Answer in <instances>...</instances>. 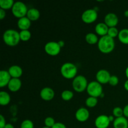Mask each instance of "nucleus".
I'll use <instances>...</instances> for the list:
<instances>
[{"instance_id": "1", "label": "nucleus", "mask_w": 128, "mask_h": 128, "mask_svg": "<svg viewBox=\"0 0 128 128\" xmlns=\"http://www.w3.org/2000/svg\"><path fill=\"white\" fill-rule=\"evenodd\" d=\"M98 47L99 50L102 53H110L113 51L115 48L114 40L108 35L102 36L99 39Z\"/></svg>"}, {"instance_id": "2", "label": "nucleus", "mask_w": 128, "mask_h": 128, "mask_svg": "<svg viewBox=\"0 0 128 128\" xmlns=\"http://www.w3.org/2000/svg\"><path fill=\"white\" fill-rule=\"evenodd\" d=\"M2 39L6 44L9 46H16L20 41V32L12 29L7 30L2 35Z\"/></svg>"}, {"instance_id": "3", "label": "nucleus", "mask_w": 128, "mask_h": 128, "mask_svg": "<svg viewBox=\"0 0 128 128\" xmlns=\"http://www.w3.org/2000/svg\"><path fill=\"white\" fill-rule=\"evenodd\" d=\"M61 73L66 79H74L77 76L78 68L72 62H65L61 66Z\"/></svg>"}, {"instance_id": "4", "label": "nucleus", "mask_w": 128, "mask_h": 128, "mask_svg": "<svg viewBox=\"0 0 128 128\" xmlns=\"http://www.w3.org/2000/svg\"><path fill=\"white\" fill-rule=\"evenodd\" d=\"M72 88L78 92H82L87 89V79L82 75H78L72 80Z\"/></svg>"}, {"instance_id": "5", "label": "nucleus", "mask_w": 128, "mask_h": 128, "mask_svg": "<svg viewBox=\"0 0 128 128\" xmlns=\"http://www.w3.org/2000/svg\"><path fill=\"white\" fill-rule=\"evenodd\" d=\"M86 91L90 96H92L97 98L98 97H101L102 94L103 93L102 85L97 81H91L88 83Z\"/></svg>"}, {"instance_id": "6", "label": "nucleus", "mask_w": 128, "mask_h": 128, "mask_svg": "<svg viewBox=\"0 0 128 128\" xmlns=\"http://www.w3.org/2000/svg\"><path fill=\"white\" fill-rule=\"evenodd\" d=\"M11 11L14 16L20 19L26 16L28 9L24 2L21 1H16L11 8Z\"/></svg>"}, {"instance_id": "7", "label": "nucleus", "mask_w": 128, "mask_h": 128, "mask_svg": "<svg viewBox=\"0 0 128 128\" xmlns=\"http://www.w3.org/2000/svg\"><path fill=\"white\" fill-rule=\"evenodd\" d=\"M98 18V12L95 9H88L82 12L81 19L85 23L90 24L94 22Z\"/></svg>"}, {"instance_id": "8", "label": "nucleus", "mask_w": 128, "mask_h": 128, "mask_svg": "<svg viewBox=\"0 0 128 128\" xmlns=\"http://www.w3.org/2000/svg\"><path fill=\"white\" fill-rule=\"evenodd\" d=\"M61 48L59 45L58 42L55 41H50L47 42L44 46V51L48 54L54 56L58 54L61 51Z\"/></svg>"}, {"instance_id": "9", "label": "nucleus", "mask_w": 128, "mask_h": 128, "mask_svg": "<svg viewBox=\"0 0 128 128\" xmlns=\"http://www.w3.org/2000/svg\"><path fill=\"white\" fill-rule=\"evenodd\" d=\"M111 75L106 70H100L97 72L96 75V80L100 84L109 83Z\"/></svg>"}, {"instance_id": "10", "label": "nucleus", "mask_w": 128, "mask_h": 128, "mask_svg": "<svg viewBox=\"0 0 128 128\" xmlns=\"http://www.w3.org/2000/svg\"><path fill=\"white\" fill-rule=\"evenodd\" d=\"M110 121L109 116L104 114L100 115L96 118L94 124L97 128H108L110 126Z\"/></svg>"}, {"instance_id": "11", "label": "nucleus", "mask_w": 128, "mask_h": 128, "mask_svg": "<svg viewBox=\"0 0 128 128\" xmlns=\"http://www.w3.org/2000/svg\"><path fill=\"white\" fill-rule=\"evenodd\" d=\"M104 23L108 26L109 28L116 27V25L118 24L119 19L117 15L113 12L108 13L104 17Z\"/></svg>"}, {"instance_id": "12", "label": "nucleus", "mask_w": 128, "mask_h": 128, "mask_svg": "<svg viewBox=\"0 0 128 128\" xmlns=\"http://www.w3.org/2000/svg\"><path fill=\"white\" fill-rule=\"evenodd\" d=\"M75 117L80 122H85L90 118V112L85 108H80L76 111Z\"/></svg>"}, {"instance_id": "13", "label": "nucleus", "mask_w": 128, "mask_h": 128, "mask_svg": "<svg viewBox=\"0 0 128 128\" xmlns=\"http://www.w3.org/2000/svg\"><path fill=\"white\" fill-rule=\"evenodd\" d=\"M55 92L52 88L49 87H45L40 91V96L43 100L49 101L54 98Z\"/></svg>"}, {"instance_id": "14", "label": "nucleus", "mask_w": 128, "mask_h": 128, "mask_svg": "<svg viewBox=\"0 0 128 128\" xmlns=\"http://www.w3.org/2000/svg\"><path fill=\"white\" fill-rule=\"evenodd\" d=\"M11 75L9 73L8 71L1 70L0 71V88H4L8 85L10 80H11Z\"/></svg>"}, {"instance_id": "15", "label": "nucleus", "mask_w": 128, "mask_h": 128, "mask_svg": "<svg viewBox=\"0 0 128 128\" xmlns=\"http://www.w3.org/2000/svg\"><path fill=\"white\" fill-rule=\"evenodd\" d=\"M21 85L22 82L20 78H11L8 85V88L12 92H17L20 90Z\"/></svg>"}, {"instance_id": "16", "label": "nucleus", "mask_w": 128, "mask_h": 128, "mask_svg": "<svg viewBox=\"0 0 128 128\" xmlns=\"http://www.w3.org/2000/svg\"><path fill=\"white\" fill-rule=\"evenodd\" d=\"M8 72L12 78H20L22 74V70L18 65H12L8 69Z\"/></svg>"}, {"instance_id": "17", "label": "nucleus", "mask_w": 128, "mask_h": 128, "mask_svg": "<svg viewBox=\"0 0 128 128\" xmlns=\"http://www.w3.org/2000/svg\"><path fill=\"white\" fill-rule=\"evenodd\" d=\"M108 30L109 27L104 22L98 23L95 26V31H96V34L101 36V37L107 35Z\"/></svg>"}, {"instance_id": "18", "label": "nucleus", "mask_w": 128, "mask_h": 128, "mask_svg": "<svg viewBox=\"0 0 128 128\" xmlns=\"http://www.w3.org/2000/svg\"><path fill=\"white\" fill-rule=\"evenodd\" d=\"M31 21L26 16L20 18L17 22L18 27L19 28V29L21 30V31H22V30H28L30 26H31Z\"/></svg>"}, {"instance_id": "19", "label": "nucleus", "mask_w": 128, "mask_h": 128, "mask_svg": "<svg viewBox=\"0 0 128 128\" xmlns=\"http://www.w3.org/2000/svg\"><path fill=\"white\" fill-rule=\"evenodd\" d=\"M113 127L114 128H128V120L124 116L117 118L113 122Z\"/></svg>"}, {"instance_id": "20", "label": "nucleus", "mask_w": 128, "mask_h": 128, "mask_svg": "<svg viewBox=\"0 0 128 128\" xmlns=\"http://www.w3.org/2000/svg\"><path fill=\"white\" fill-rule=\"evenodd\" d=\"M26 17L31 21H37L40 17V12L36 8H30L28 11Z\"/></svg>"}, {"instance_id": "21", "label": "nucleus", "mask_w": 128, "mask_h": 128, "mask_svg": "<svg viewBox=\"0 0 128 128\" xmlns=\"http://www.w3.org/2000/svg\"><path fill=\"white\" fill-rule=\"evenodd\" d=\"M11 101V97L9 93L4 91L0 92V104L1 106H6Z\"/></svg>"}, {"instance_id": "22", "label": "nucleus", "mask_w": 128, "mask_h": 128, "mask_svg": "<svg viewBox=\"0 0 128 128\" xmlns=\"http://www.w3.org/2000/svg\"><path fill=\"white\" fill-rule=\"evenodd\" d=\"M118 38L122 43L128 44V29L124 28L120 30Z\"/></svg>"}, {"instance_id": "23", "label": "nucleus", "mask_w": 128, "mask_h": 128, "mask_svg": "<svg viewBox=\"0 0 128 128\" xmlns=\"http://www.w3.org/2000/svg\"><path fill=\"white\" fill-rule=\"evenodd\" d=\"M86 42L90 44H94L98 43L99 41V39L98 38L97 35L93 32H89L86 35L85 37Z\"/></svg>"}, {"instance_id": "24", "label": "nucleus", "mask_w": 128, "mask_h": 128, "mask_svg": "<svg viewBox=\"0 0 128 128\" xmlns=\"http://www.w3.org/2000/svg\"><path fill=\"white\" fill-rule=\"evenodd\" d=\"M14 2L13 0H0V8L2 10H9L12 8Z\"/></svg>"}, {"instance_id": "25", "label": "nucleus", "mask_w": 128, "mask_h": 128, "mask_svg": "<svg viewBox=\"0 0 128 128\" xmlns=\"http://www.w3.org/2000/svg\"><path fill=\"white\" fill-rule=\"evenodd\" d=\"M20 40L22 41H28L31 37V33L29 30H22L20 32Z\"/></svg>"}, {"instance_id": "26", "label": "nucleus", "mask_w": 128, "mask_h": 128, "mask_svg": "<svg viewBox=\"0 0 128 128\" xmlns=\"http://www.w3.org/2000/svg\"><path fill=\"white\" fill-rule=\"evenodd\" d=\"M86 105L89 108H94L98 104V98L92 96H90L86 99L85 101Z\"/></svg>"}, {"instance_id": "27", "label": "nucleus", "mask_w": 128, "mask_h": 128, "mask_svg": "<svg viewBox=\"0 0 128 128\" xmlns=\"http://www.w3.org/2000/svg\"><path fill=\"white\" fill-rule=\"evenodd\" d=\"M74 93L70 90H64L61 93V98L65 101H70L73 98Z\"/></svg>"}, {"instance_id": "28", "label": "nucleus", "mask_w": 128, "mask_h": 128, "mask_svg": "<svg viewBox=\"0 0 128 128\" xmlns=\"http://www.w3.org/2000/svg\"><path fill=\"white\" fill-rule=\"evenodd\" d=\"M119 32L120 31H118L117 28L116 27H112L109 28L108 32V34L109 36H110L112 38H114L118 37L119 35Z\"/></svg>"}, {"instance_id": "29", "label": "nucleus", "mask_w": 128, "mask_h": 128, "mask_svg": "<svg viewBox=\"0 0 128 128\" xmlns=\"http://www.w3.org/2000/svg\"><path fill=\"white\" fill-rule=\"evenodd\" d=\"M112 115L114 116L116 118H117L122 117L124 116L123 109L120 107H116L112 110Z\"/></svg>"}, {"instance_id": "30", "label": "nucleus", "mask_w": 128, "mask_h": 128, "mask_svg": "<svg viewBox=\"0 0 128 128\" xmlns=\"http://www.w3.org/2000/svg\"><path fill=\"white\" fill-rule=\"evenodd\" d=\"M21 128H34V124L30 120H25L21 122Z\"/></svg>"}, {"instance_id": "31", "label": "nucleus", "mask_w": 128, "mask_h": 128, "mask_svg": "<svg viewBox=\"0 0 128 128\" xmlns=\"http://www.w3.org/2000/svg\"><path fill=\"white\" fill-rule=\"evenodd\" d=\"M56 122L53 118L52 117H47L44 120V124L45 126H47L49 128H52L55 124Z\"/></svg>"}, {"instance_id": "32", "label": "nucleus", "mask_w": 128, "mask_h": 128, "mask_svg": "<svg viewBox=\"0 0 128 128\" xmlns=\"http://www.w3.org/2000/svg\"><path fill=\"white\" fill-rule=\"evenodd\" d=\"M119 83V78L116 75H111L110 80L109 81V84L112 86H117Z\"/></svg>"}, {"instance_id": "33", "label": "nucleus", "mask_w": 128, "mask_h": 128, "mask_svg": "<svg viewBox=\"0 0 128 128\" xmlns=\"http://www.w3.org/2000/svg\"><path fill=\"white\" fill-rule=\"evenodd\" d=\"M6 120L2 114L0 115V128H4L6 126Z\"/></svg>"}, {"instance_id": "34", "label": "nucleus", "mask_w": 128, "mask_h": 128, "mask_svg": "<svg viewBox=\"0 0 128 128\" xmlns=\"http://www.w3.org/2000/svg\"><path fill=\"white\" fill-rule=\"evenodd\" d=\"M51 128H66V126L63 123H62V122H56L55 124Z\"/></svg>"}, {"instance_id": "35", "label": "nucleus", "mask_w": 128, "mask_h": 128, "mask_svg": "<svg viewBox=\"0 0 128 128\" xmlns=\"http://www.w3.org/2000/svg\"><path fill=\"white\" fill-rule=\"evenodd\" d=\"M5 16H6V11H5V10L0 8V19L3 20Z\"/></svg>"}, {"instance_id": "36", "label": "nucleus", "mask_w": 128, "mask_h": 128, "mask_svg": "<svg viewBox=\"0 0 128 128\" xmlns=\"http://www.w3.org/2000/svg\"><path fill=\"white\" fill-rule=\"evenodd\" d=\"M123 112L124 117L128 118V104H126L123 108Z\"/></svg>"}, {"instance_id": "37", "label": "nucleus", "mask_w": 128, "mask_h": 128, "mask_svg": "<svg viewBox=\"0 0 128 128\" xmlns=\"http://www.w3.org/2000/svg\"><path fill=\"white\" fill-rule=\"evenodd\" d=\"M124 87L125 90L128 91V80L125 81L124 84Z\"/></svg>"}, {"instance_id": "38", "label": "nucleus", "mask_w": 128, "mask_h": 128, "mask_svg": "<svg viewBox=\"0 0 128 128\" xmlns=\"http://www.w3.org/2000/svg\"><path fill=\"white\" fill-rule=\"evenodd\" d=\"M4 128H14V126L12 124L8 123L6 124Z\"/></svg>"}, {"instance_id": "39", "label": "nucleus", "mask_w": 128, "mask_h": 128, "mask_svg": "<svg viewBox=\"0 0 128 128\" xmlns=\"http://www.w3.org/2000/svg\"><path fill=\"white\" fill-rule=\"evenodd\" d=\"M58 44H59V45H60V47L61 48H62V47H63L64 46V41H62V40H61V41H58Z\"/></svg>"}, {"instance_id": "40", "label": "nucleus", "mask_w": 128, "mask_h": 128, "mask_svg": "<svg viewBox=\"0 0 128 128\" xmlns=\"http://www.w3.org/2000/svg\"><path fill=\"white\" fill-rule=\"evenodd\" d=\"M109 119H110V122H114V121L116 118H114V116L113 115H112V116H109Z\"/></svg>"}, {"instance_id": "41", "label": "nucleus", "mask_w": 128, "mask_h": 128, "mask_svg": "<svg viewBox=\"0 0 128 128\" xmlns=\"http://www.w3.org/2000/svg\"><path fill=\"white\" fill-rule=\"evenodd\" d=\"M125 73H126V76L127 77L128 80V67H127V68L126 69V71H125Z\"/></svg>"}, {"instance_id": "42", "label": "nucleus", "mask_w": 128, "mask_h": 128, "mask_svg": "<svg viewBox=\"0 0 128 128\" xmlns=\"http://www.w3.org/2000/svg\"><path fill=\"white\" fill-rule=\"evenodd\" d=\"M124 16H126V17H128V10H126V11H125L124 13Z\"/></svg>"}, {"instance_id": "43", "label": "nucleus", "mask_w": 128, "mask_h": 128, "mask_svg": "<svg viewBox=\"0 0 128 128\" xmlns=\"http://www.w3.org/2000/svg\"><path fill=\"white\" fill-rule=\"evenodd\" d=\"M42 128H49V127H47V126H44Z\"/></svg>"}]
</instances>
